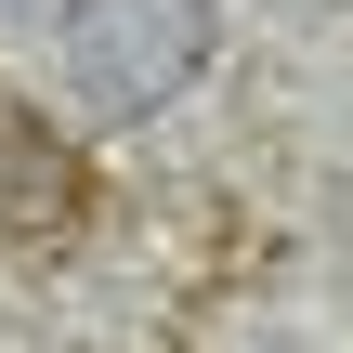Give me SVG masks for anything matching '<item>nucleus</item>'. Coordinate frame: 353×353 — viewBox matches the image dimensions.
Here are the masks:
<instances>
[{"instance_id":"nucleus-1","label":"nucleus","mask_w":353,"mask_h":353,"mask_svg":"<svg viewBox=\"0 0 353 353\" xmlns=\"http://www.w3.org/2000/svg\"><path fill=\"white\" fill-rule=\"evenodd\" d=\"M210 39H223L210 0H65V26H52L65 92H79V118H105V131L183 105L196 65H210Z\"/></svg>"},{"instance_id":"nucleus-2","label":"nucleus","mask_w":353,"mask_h":353,"mask_svg":"<svg viewBox=\"0 0 353 353\" xmlns=\"http://www.w3.org/2000/svg\"><path fill=\"white\" fill-rule=\"evenodd\" d=\"M79 210V157L39 144V118H0V236H52Z\"/></svg>"}]
</instances>
